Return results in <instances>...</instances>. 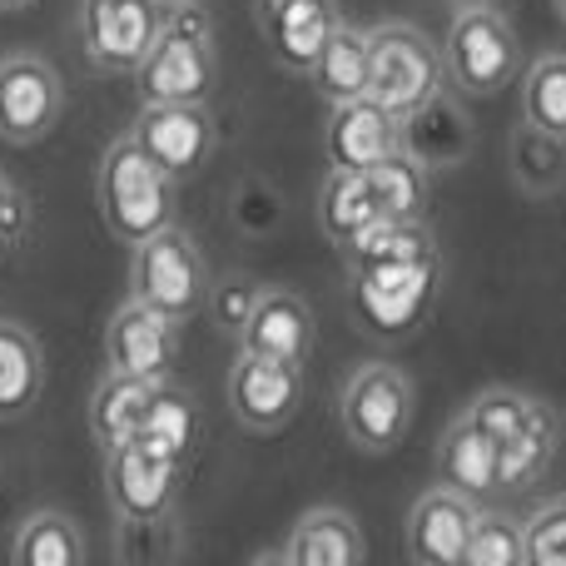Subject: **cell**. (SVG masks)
Listing matches in <instances>:
<instances>
[{"mask_svg":"<svg viewBox=\"0 0 566 566\" xmlns=\"http://www.w3.org/2000/svg\"><path fill=\"white\" fill-rule=\"evenodd\" d=\"M527 566H566V497H552L522 522Z\"/></svg>","mask_w":566,"mask_h":566,"instance_id":"d6a6232c","label":"cell"},{"mask_svg":"<svg viewBox=\"0 0 566 566\" xmlns=\"http://www.w3.org/2000/svg\"><path fill=\"white\" fill-rule=\"evenodd\" d=\"M308 80H313V90H318L328 105H343V99L368 95V30L338 20L333 35H328V45H323L318 60H313Z\"/></svg>","mask_w":566,"mask_h":566,"instance_id":"d4e9b609","label":"cell"},{"mask_svg":"<svg viewBox=\"0 0 566 566\" xmlns=\"http://www.w3.org/2000/svg\"><path fill=\"white\" fill-rule=\"evenodd\" d=\"M412 412H418V392H412V378L392 363H363L353 368V378L343 382V402L338 418L343 432L358 452L368 458H382V452L402 448L412 428Z\"/></svg>","mask_w":566,"mask_h":566,"instance_id":"52a82bcc","label":"cell"},{"mask_svg":"<svg viewBox=\"0 0 566 566\" xmlns=\"http://www.w3.org/2000/svg\"><path fill=\"white\" fill-rule=\"evenodd\" d=\"M313 338H318L313 308L293 289H259L254 308H249L244 328H239V348L244 353H264V358H283V363H308Z\"/></svg>","mask_w":566,"mask_h":566,"instance_id":"2e32d148","label":"cell"},{"mask_svg":"<svg viewBox=\"0 0 566 566\" xmlns=\"http://www.w3.org/2000/svg\"><path fill=\"white\" fill-rule=\"evenodd\" d=\"M303 408V363L264 358V353L239 348L229 368V412L249 432H279Z\"/></svg>","mask_w":566,"mask_h":566,"instance_id":"30bf717a","label":"cell"},{"mask_svg":"<svg viewBox=\"0 0 566 566\" xmlns=\"http://www.w3.org/2000/svg\"><path fill=\"white\" fill-rule=\"evenodd\" d=\"M60 109H65V85L45 55L15 50L0 60V139L40 145L55 129Z\"/></svg>","mask_w":566,"mask_h":566,"instance_id":"9c48e42d","label":"cell"},{"mask_svg":"<svg viewBox=\"0 0 566 566\" xmlns=\"http://www.w3.org/2000/svg\"><path fill=\"white\" fill-rule=\"evenodd\" d=\"M552 6H557V10H562V15H566V0H552Z\"/></svg>","mask_w":566,"mask_h":566,"instance_id":"f35d334b","label":"cell"},{"mask_svg":"<svg viewBox=\"0 0 566 566\" xmlns=\"http://www.w3.org/2000/svg\"><path fill=\"white\" fill-rule=\"evenodd\" d=\"M209 289H214V279H209L205 254H199V244L179 224L159 229V234L135 244V259H129V298L189 323L199 308H209Z\"/></svg>","mask_w":566,"mask_h":566,"instance_id":"8992f818","label":"cell"},{"mask_svg":"<svg viewBox=\"0 0 566 566\" xmlns=\"http://www.w3.org/2000/svg\"><path fill=\"white\" fill-rule=\"evenodd\" d=\"M159 6H189V0H159Z\"/></svg>","mask_w":566,"mask_h":566,"instance_id":"74e56055","label":"cell"},{"mask_svg":"<svg viewBox=\"0 0 566 566\" xmlns=\"http://www.w3.org/2000/svg\"><path fill=\"white\" fill-rule=\"evenodd\" d=\"M25 6H35V0H0V10H25Z\"/></svg>","mask_w":566,"mask_h":566,"instance_id":"8d00e7d4","label":"cell"},{"mask_svg":"<svg viewBox=\"0 0 566 566\" xmlns=\"http://www.w3.org/2000/svg\"><path fill=\"white\" fill-rule=\"evenodd\" d=\"M522 119L566 139V50L537 55L522 75Z\"/></svg>","mask_w":566,"mask_h":566,"instance_id":"f546056e","label":"cell"},{"mask_svg":"<svg viewBox=\"0 0 566 566\" xmlns=\"http://www.w3.org/2000/svg\"><path fill=\"white\" fill-rule=\"evenodd\" d=\"M219 75L214 55V20L199 0L169 6L145 65L135 70V85L145 105H205Z\"/></svg>","mask_w":566,"mask_h":566,"instance_id":"6da1fadb","label":"cell"},{"mask_svg":"<svg viewBox=\"0 0 566 566\" xmlns=\"http://www.w3.org/2000/svg\"><path fill=\"white\" fill-rule=\"evenodd\" d=\"M438 283H442V254L412 259V264L358 269V274H348L353 318H358V328L368 338H382V343L412 338L418 323L432 313Z\"/></svg>","mask_w":566,"mask_h":566,"instance_id":"277c9868","label":"cell"},{"mask_svg":"<svg viewBox=\"0 0 566 566\" xmlns=\"http://www.w3.org/2000/svg\"><path fill=\"white\" fill-rule=\"evenodd\" d=\"M15 566H80L85 562V532L70 512L35 507L10 537Z\"/></svg>","mask_w":566,"mask_h":566,"instance_id":"4316f807","label":"cell"},{"mask_svg":"<svg viewBox=\"0 0 566 566\" xmlns=\"http://www.w3.org/2000/svg\"><path fill=\"white\" fill-rule=\"evenodd\" d=\"M552 452H557V422H552V408L542 402L532 412V422L522 432H512L497 448V492L517 497V492H532L552 468Z\"/></svg>","mask_w":566,"mask_h":566,"instance_id":"83f0119b","label":"cell"},{"mask_svg":"<svg viewBox=\"0 0 566 566\" xmlns=\"http://www.w3.org/2000/svg\"><path fill=\"white\" fill-rule=\"evenodd\" d=\"M537 408H542V398H532V392H522V388H507V382H492V388H482L478 398L468 402V418L502 448L512 432L527 428Z\"/></svg>","mask_w":566,"mask_h":566,"instance_id":"1f68e13d","label":"cell"},{"mask_svg":"<svg viewBox=\"0 0 566 566\" xmlns=\"http://www.w3.org/2000/svg\"><path fill=\"white\" fill-rule=\"evenodd\" d=\"M129 135L149 149V159L175 185L195 179L214 155V115H209V105H145Z\"/></svg>","mask_w":566,"mask_h":566,"instance_id":"4fadbf2b","label":"cell"},{"mask_svg":"<svg viewBox=\"0 0 566 566\" xmlns=\"http://www.w3.org/2000/svg\"><path fill=\"white\" fill-rule=\"evenodd\" d=\"M254 298H259V283H249V279H224V283H214L209 289V308H214V323L224 333H234L239 338V328H244V318H249V308H254Z\"/></svg>","mask_w":566,"mask_h":566,"instance_id":"836d02e7","label":"cell"},{"mask_svg":"<svg viewBox=\"0 0 566 566\" xmlns=\"http://www.w3.org/2000/svg\"><path fill=\"white\" fill-rule=\"evenodd\" d=\"M95 199L109 234L135 249L139 239L175 224V179L149 159V149L135 135H119L99 155L95 169Z\"/></svg>","mask_w":566,"mask_h":566,"instance_id":"7a4b0ae2","label":"cell"},{"mask_svg":"<svg viewBox=\"0 0 566 566\" xmlns=\"http://www.w3.org/2000/svg\"><path fill=\"white\" fill-rule=\"evenodd\" d=\"M179 328L185 323L169 318V313L149 308L139 298H125L115 313H109L105 328V363L119 373H135V378H169L179 358Z\"/></svg>","mask_w":566,"mask_h":566,"instance_id":"7c38bea8","label":"cell"},{"mask_svg":"<svg viewBox=\"0 0 566 566\" xmlns=\"http://www.w3.org/2000/svg\"><path fill=\"white\" fill-rule=\"evenodd\" d=\"M468 566H527V532L507 512L482 507L468 537Z\"/></svg>","mask_w":566,"mask_h":566,"instance_id":"4dcf8cb0","label":"cell"},{"mask_svg":"<svg viewBox=\"0 0 566 566\" xmlns=\"http://www.w3.org/2000/svg\"><path fill=\"white\" fill-rule=\"evenodd\" d=\"M438 482L472 502H488L497 492V442L462 412L438 438Z\"/></svg>","mask_w":566,"mask_h":566,"instance_id":"d6986e66","label":"cell"},{"mask_svg":"<svg viewBox=\"0 0 566 566\" xmlns=\"http://www.w3.org/2000/svg\"><path fill=\"white\" fill-rule=\"evenodd\" d=\"M442 50L408 20H382L368 30V95L388 115L412 119L442 95Z\"/></svg>","mask_w":566,"mask_h":566,"instance_id":"3957f363","label":"cell"},{"mask_svg":"<svg viewBox=\"0 0 566 566\" xmlns=\"http://www.w3.org/2000/svg\"><path fill=\"white\" fill-rule=\"evenodd\" d=\"M105 497L119 522L139 517H175L179 507V468L155 452H145L135 438L105 448Z\"/></svg>","mask_w":566,"mask_h":566,"instance_id":"8fae6325","label":"cell"},{"mask_svg":"<svg viewBox=\"0 0 566 566\" xmlns=\"http://www.w3.org/2000/svg\"><path fill=\"white\" fill-rule=\"evenodd\" d=\"M289 6V0H254V10H259V25H264L269 15H274V10H283Z\"/></svg>","mask_w":566,"mask_h":566,"instance_id":"d590c367","label":"cell"},{"mask_svg":"<svg viewBox=\"0 0 566 566\" xmlns=\"http://www.w3.org/2000/svg\"><path fill=\"white\" fill-rule=\"evenodd\" d=\"M482 502L462 497L452 488H428L408 512V527H402V542H408V557L422 566H462L468 562V537L472 522H478Z\"/></svg>","mask_w":566,"mask_h":566,"instance_id":"5bb4252c","label":"cell"},{"mask_svg":"<svg viewBox=\"0 0 566 566\" xmlns=\"http://www.w3.org/2000/svg\"><path fill=\"white\" fill-rule=\"evenodd\" d=\"M159 0H80V50L99 75H135L165 25Z\"/></svg>","mask_w":566,"mask_h":566,"instance_id":"ba28073f","label":"cell"},{"mask_svg":"<svg viewBox=\"0 0 566 566\" xmlns=\"http://www.w3.org/2000/svg\"><path fill=\"white\" fill-rule=\"evenodd\" d=\"M368 557V542L353 512L343 507H308L298 522L289 527L283 547L269 562L283 566H358Z\"/></svg>","mask_w":566,"mask_h":566,"instance_id":"e0dca14e","label":"cell"},{"mask_svg":"<svg viewBox=\"0 0 566 566\" xmlns=\"http://www.w3.org/2000/svg\"><path fill=\"white\" fill-rule=\"evenodd\" d=\"M378 205H373V189L363 179V169H328L318 189V229L328 234L333 249H348L358 234H368L378 224Z\"/></svg>","mask_w":566,"mask_h":566,"instance_id":"cb8c5ba5","label":"cell"},{"mask_svg":"<svg viewBox=\"0 0 566 566\" xmlns=\"http://www.w3.org/2000/svg\"><path fill=\"white\" fill-rule=\"evenodd\" d=\"M40 392H45V353L35 333L15 318H0V422L30 418Z\"/></svg>","mask_w":566,"mask_h":566,"instance_id":"44dd1931","label":"cell"},{"mask_svg":"<svg viewBox=\"0 0 566 566\" xmlns=\"http://www.w3.org/2000/svg\"><path fill=\"white\" fill-rule=\"evenodd\" d=\"M149 378H135V373L105 368V378L90 392V432H95V448H115V442H129L149 408Z\"/></svg>","mask_w":566,"mask_h":566,"instance_id":"603a6c76","label":"cell"},{"mask_svg":"<svg viewBox=\"0 0 566 566\" xmlns=\"http://www.w3.org/2000/svg\"><path fill=\"white\" fill-rule=\"evenodd\" d=\"M512 185L532 199H552L566 189V139L552 129H537L522 119L517 135H512Z\"/></svg>","mask_w":566,"mask_h":566,"instance_id":"f1b7e54d","label":"cell"},{"mask_svg":"<svg viewBox=\"0 0 566 566\" xmlns=\"http://www.w3.org/2000/svg\"><path fill=\"white\" fill-rule=\"evenodd\" d=\"M195 438H199V402H195V392H189L185 382H175V373H169V378H159L155 388H149V408L135 428V442L145 452H155V458L185 468L189 452H195Z\"/></svg>","mask_w":566,"mask_h":566,"instance_id":"ac0fdd59","label":"cell"},{"mask_svg":"<svg viewBox=\"0 0 566 566\" xmlns=\"http://www.w3.org/2000/svg\"><path fill=\"white\" fill-rule=\"evenodd\" d=\"M402 145V119L388 115L373 95L328 105V129H323V149H328L333 169H368L382 155Z\"/></svg>","mask_w":566,"mask_h":566,"instance_id":"9a60e30c","label":"cell"},{"mask_svg":"<svg viewBox=\"0 0 566 566\" xmlns=\"http://www.w3.org/2000/svg\"><path fill=\"white\" fill-rule=\"evenodd\" d=\"M338 0H289L283 10L264 20V35H269V50L283 70L293 75H308L318 50L328 45L333 25H338Z\"/></svg>","mask_w":566,"mask_h":566,"instance_id":"ffe728a7","label":"cell"},{"mask_svg":"<svg viewBox=\"0 0 566 566\" xmlns=\"http://www.w3.org/2000/svg\"><path fill=\"white\" fill-rule=\"evenodd\" d=\"M373 189V205L382 219H428V199H432V169L412 155L408 145H398L392 155H382L378 165L363 169Z\"/></svg>","mask_w":566,"mask_h":566,"instance_id":"7402d4cb","label":"cell"},{"mask_svg":"<svg viewBox=\"0 0 566 566\" xmlns=\"http://www.w3.org/2000/svg\"><path fill=\"white\" fill-rule=\"evenodd\" d=\"M15 209H20V195H15V189H10L6 169H0V239L10 234V219H15Z\"/></svg>","mask_w":566,"mask_h":566,"instance_id":"e575fe53","label":"cell"},{"mask_svg":"<svg viewBox=\"0 0 566 566\" xmlns=\"http://www.w3.org/2000/svg\"><path fill=\"white\" fill-rule=\"evenodd\" d=\"M517 65H522V50H517L512 20L497 6H488V0L458 6L448 40H442V70H448L452 85L472 99H488L512 85Z\"/></svg>","mask_w":566,"mask_h":566,"instance_id":"5b68a950","label":"cell"},{"mask_svg":"<svg viewBox=\"0 0 566 566\" xmlns=\"http://www.w3.org/2000/svg\"><path fill=\"white\" fill-rule=\"evenodd\" d=\"M438 254V234L428 219H378L368 234H358L343 249L348 274L358 269H382V264H412V259H432Z\"/></svg>","mask_w":566,"mask_h":566,"instance_id":"484cf974","label":"cell"}]
</instances>
